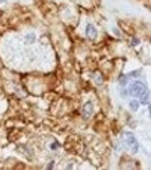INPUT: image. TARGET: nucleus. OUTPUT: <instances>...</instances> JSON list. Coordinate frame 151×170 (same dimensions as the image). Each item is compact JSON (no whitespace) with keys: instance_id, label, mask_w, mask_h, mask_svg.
<instances>
[{"instance_id":"9","label":"nucleus","mask_w":151,"mask_h":170,"mask_svg":"<svg viewBox=\"0 0 151 170\" xmlns=\"http://www.w3.org/2000/svg\"><path fill=\"white\" fill-rule=\"evenodd\" d=\"M139 74H140V71L137 70V71H132V73L129 74L127 77H129V78H132V77H139Z\"/></svg>"},{"instance_id":"2","label":"nucleus","mask_w":151,"mask_h":170,"mask_svg":"<svg viewBox=\"0 0 151 170\" xmlns=\"http://www.w3.org/2000/svg\"><path fill=\"white\" fill-rule=\"evenodd\" d=\"M125 137H126V139H127V144L132 146L133 152H137V149H139V144H137V139H136L134 135H133L132 132H126Z\"/></svg>"},{"instance_id":"12","label":"nucleus","mask_w":151,"mask_h":170,"mask_svg":"<svg viewBox=\"0 0 151 170\" xmlns=\"http://www.w3.org/2000/svg\"><path fill=\"white\" fill-rule=\"evenodd\" d=\"M3 1H4V0H0V3H3Z\"/></svg>"},{"instance_id":"1","label":"nucleus","mask_w":151,"mask_h":170,"mask_svg":"<svg viewBox=\"0 0 151 170\" xmlns=\"http://www.w3.org/2000/svg\"><path fill=\"white\" fill-rule=\"evenodd\" d=\"M144 92H147V87H145L144 82L136 81V82H133V84H130V87H129V94L134 98L143 95Z\"/></svg>"},{"instance_id":"4","label":"nucleus","mask_w":151,"mask_h":170,"mask_svg":"<svg viewBox=\"0 0 151 170\" xmlns=\"http://www.w3.org/2000/svg\"><path fill=\"white\" fill-rule=\"evenodd\" d=\"M83 114L84 117H90L92 114V103H85L83 107Z\"/></svg>"},{"instance_id":"10","label":"nucleus","mask_w":151,"mask_h":170,"mask_svg":"<svg viewBox=\"0 0 151 170\" xmlns=\"http://www.w3.org/2000/svg\"><path fill=\"white\" fill-rule=\"evenodd\" d=\"M139 43H140V39H137V38H134V39H132V45H133V46H137Z\"/></svg>"},{"instance_id":"11","label":"nucleus","mask_w":151,"mask_h":170,"mask_svg":"<svg viewBox=\"0 0 151 170\" xmlns=\"http://www.w3.org/2000/svg\"><path fill=\"white\" fill-rule=\"evenodd\" d=\"M50 148H52V149H57V148H59V145H57V144H52V145H50Z\"/></svg>"},{"instance_id":"5","label":"nucleus","mask_w":151,"mask_h":170,"mask_svg":"<svg viewBox=\"0 0 151 170\" xmlns=\"http://www.w3.org/2000/svg\"><path fill=\"white\" fill-rule=\"evenodd\" d=\"M148 98H150L148 92H144L143 95H140V103L141 105H147L148 103Z\"/></svg>"},{"instance_id":"6","label":"nucleus","mask_w":151,"mask_h":170,"mask_svg":"<svg viewBox=\"0 0 151 170\" xmlns=\"http://www.w3.org/2000/svg\"><path fill=\"white\" fill-rule=\"evenodd\" d=\"M130 109H132L133 112H136V110L139 109V102H136V100H132V102H130Z\"/></svg>"},{"instance_id":"7","label":"nucleus","mask_w":151,"mask_h":170,"mask_svg":"<svg viewBox=\"0 0 151 170\" xmlns=\"http://www.w3.org/2000/svg\"><path fill=\"white\" fill-rule=\"evenodd\" d=\"M34 41H35V35L34 33H28L27 35V43H32Z\"/></svg>"},{"instance_id":"3","label":"nucleus","mask_w":151,"mask_h":170,"mask_svg":"<svg viewBox=\"0 0 151 170\" xmlns=\"http://www.w3.org/2000/svg\"><path fill=\"white\" fill-rule=\"evenodd\" d=\"M85 33L90 39H95L97 38V28L92 24H88L87 28H85Z\"/></svg>"},{"instance_id":"8","label":"nucleus","mask_w":151,"mask_h":170,"mask_svg":"<svg viewBox=\"0 0 151 170\" xmlns=\"http://www.w3.org/2000/svg\"><path fill=\"white\" fill-rule=\"evenodd\" d=\"M127 80H129V77H127V75H123V77H120V78H119V82L122 84V87H125V85H126Z\"/></svg>"}]
</instances>
